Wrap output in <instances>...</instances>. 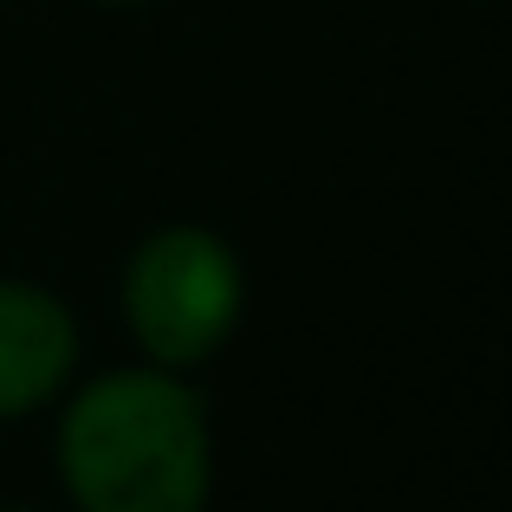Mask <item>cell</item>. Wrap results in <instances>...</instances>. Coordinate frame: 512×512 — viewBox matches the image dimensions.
<instances>
[{"instance_id":"cell-1","label":"cell","mask_w":512,"mask_h":512,"mask_svg":"<svg viewBox=\"0 0 512 512\" xmlns=\"http://www.w3.org/2000/svg\"><path fill=\"white\" fill-rule=\"evenodd\" d=\"M59 467L78 512H201L214 480L208 415L169 370H117L72 402Z\"/></svg>"},{"instance_id":"cell-2","label":"cell","mask_w":512,"mask_h":512,"mask_svg":"<svg viewBox=\"0 0 512 512\" xmlns=\"http://www.w3.org/2000/svg\"><path fill=\"white\" fill-rule=\"evenodd\" d=\"M124 312L137 344L163 370L208 363L240 325V260L208 227H163L124 273Z\"/></svg>"},{"instance_id":"cell-3","label":"cell","mask_w":512,"mask_h":512,"mask_svg":"<svg viewBox=\"0 0 512 512\" xmlns=\"http://www.w3.org/2000/svg\"><path fill=\"white\" fill-rule=\"evenodd\" d=\"M78 325L46 286L0 279V422L33 415L72 376Z\"/></svg>"},{"instance_id":"cell-4","label":"cell","mask_w":512,"mask_h":512,"mask_svg":"<svg viewBox=\"0 0 512 512\" xmlns=\"http://www.w3.org/2000/svg\"><path fill=\"white\" fill-rule=\"evenodd\" d=\"M117 7H124V0H117Z\"/></svg>"}]
</instances>
